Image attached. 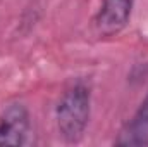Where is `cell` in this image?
<instances>
[{
    "label": "cell",
    "instance_id": "277c9868",
    "mask_svg": "<svg viewBox=\"0 0 148 147\" xmlns=\"http://www.w3.org/2000/svg\"><path fill=\"white\" fill-rule=\"evenodd\" d=\"M114 146H148V92L133 118L121 128V132L114 139Z\"/></svg>",
    "mask_w": 148,
    "mask_h": 147
},
{
    "label": "cell",
    "instance_id": "3957f363",
    "mask_svg": "<svg viewBox=\"0 0 148 147\" xmlns=\"http://www.w3.org/2000/svg\"><path fill=\"white\" fill-rule=\"evenodd\" d=\"M133 5L134 0H102V5L93 19L97 35L109 38L121 33L131 19Z\"/></svg>",
    "mask_w": 148,
    "mask_h": 147
},
{
    "label": "cell",
    "instance_id": "6da1fadb",
    "mask_svg": "<svg viewBox=\"0 0 148 147\" xmlns=\"http://www.w3.org/2000/svg\"><path fill=\"white\" fill-rule=\"evenodd\" d=\"M91 114V92L83 81L64 90L55 106V123L59 135L67 144H77L84 137Z\"/></svg>",
    "mask_w": 148,
    "mask_h": 147
},
{
    "label": "cell",
    "instance_id": "7a4b0ae2",
    "mask_svg": "<svg viewBox=\"0 0 148 147\" xmlns=\"http://www.w3.org/2000/svg\"><path fill=\"white\" fill-rule=\"evenodd\" d=\"M31 132L29 111L21 102L9 104L0 114V146H24Z\"/></svg>",
    "mask_w": 148,
    "mask_h": 147
}]
</instances>
